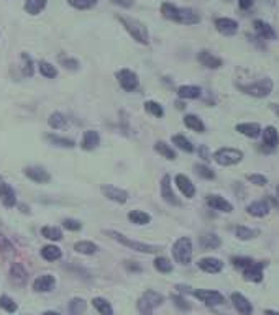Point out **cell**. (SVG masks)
Here are the masks:
<instances>
[{
    "mask_svg": "<svg viewBox=\"0 0 279 315\" xmlns=\"http://www.w3.org/2000/svg\"><path fill=\"white\" fill-rule=\"evenodd\" d=\"M0 200H2V203L7 208L15 207V203H17V194H15V190L7 182H0Z\"/></svg>",
    "mask_w": 279,
    "mask_h": 315,
    "instance_id": "cell-17",
    "label": "cell"
},
{
    "mask_svg": "<svg viewBox=\"0 0 279 315\" xmlns=\"http://www.w3.org/2000/svg\"><path fill=\"white\" fill-rule=\"evenodd\" d=\"M41 237L51 240V242H59V240H63V232H61V228H58V227L48 225V227L41 228Z\"/></svg>",
    "mask_w": 279,
    "mask_h": 315,
    "instance_id": "cell-38",
    "label": "cell"
},
{
    "mask_svg": "<svg viewBox=\"0 0 279 315\" xmlns=\"http://www.w3.org/2000/svg\"><path fill=\"white\" fill-rule=\"evenodd\" d=\"M214 159L220 166H235L241 163L243 153L237 150V148H220V150H217L214 153Z\"/></svg>",
    "mask_w": 279,
    "mask_h": 315,
    "instance_id": "cell-6",
    "label": "cell"
},
{
    "mask_svg": "<svg viewBox=\"0 0 279 315\" xmlns=\"http://www.w3.org/2000/svg\"><path fill=\"white\" fill-rule=\"evenodd\" d=\"M207 205L214 210H219V212H225L230 214L233 210V205L227 199H223L220 195H209L207 197Z\"/></svg>",
    "mask_w": 279,
    "mask_h": 315,
    "instance_id": "cell-21",
    "label": "cell"
},
{
    "mask_svg": "<svg viewBox=\"0 0 279 315\" xmlns=\"http://www.w3.org/2000/svg\"><path fill=\"white\" fill-rule=\"evenodd\" d=\"M101 190H102V194L107 197L109 200H114L117 203H125L128 200V192H127V190H123V189L117 187V186H110V184H107V186H102Z\"/></svg>",
    "mask_w": 279,
    "mask_h": 315,
    "instance_id": "cell-10",
    "label": "cell"
},
{
    "mask_svg": "<svg viewBox=\"0 0 279 315\" xmlns=\"http://www.w3.org/2000/svg\"><path fill=\"white\" fill-rule=\"evenodd\" d=\"M63 227L66 228V230H71V232H77V230H80V222H77V220H74V219H66L64 222H63Z\"/></svg>",
    "mask_w": 279,
    "mask_h": 315,
    "instance_id": "cell-52",
    "label": "cell"
},
{
    "mask_svg": "<svg viewBox=\"0 0 279 315\" xmlns=\"http://www.w3.org/2000/svg\"><path fill=\"white\" fill-rule=\"evenodd\" d=\"M74 250L80 253V255H94V253H97L99 246L92 242H77L74 245Z\"/></svg>",
    "mask_w": 279,
    "mask_h": 315,
    "instance_id": "cell-42",
    "label": "cell"
},
{
    "mask_svg": "<svg viewBox=\"0 0 279 315\" xmlns=\"http://www.w3.org/2000/svg\"><path fill=\"white\" fill-rule=\"evenodd\" d=\"M253 27H255L256 33L264 40H276V32L274 28L271 27L269 23H266L264 20H255L253 22Z\"/></svg>",
    "mask_w": 279,
    "mask_h": 315,
    "instance_id": "cell-24",
    "label": "cell"
},
{
    "mask_svg": "<svg viewBox=\"0 0 279 315\" xmlns=\"http://www.w3.org/2000/svg\"><path fill=\"white\" fill-rule=\"evenodd\" d=\"M263 141H264V145L269 148V150H276L277 145H279V133H277V130L274 127H266L263 130Z\"/></svg>",
    "mask_w": 279,
    "mask_h": 315,
    "instance_id": "cell-26",
    "label": "cell"
},
{
    "mask_svg": "<svg viewBox=\"0 0 279 315\" xmlns=\"http://www.w3.org/2000/svg\"><path fill=\"white\" fill-rule=\"evenodd\" d=\"M46 7V0H27L25 2V12L30 15H38Z\"/></svg>",
    "mask_w": 279,
    "mask_h": 315,
    "instance_id": "cell-37",
    "label": "cell"
},
{
    "mask_svg": "<svg viewBox=\"0 0 279 315\" xmlns=\"http://www.w3.org/2000/svg\"><path fill=\"white\" fill-rule=\"evenodd\" d=\"M43 315H59L58 312H53V310H48V312H45Z\"/></svg>",
    "mask_w": 279,
    "mask_h": 315,
    "instance_id": "cell-59",
    "label": "cell"
},
{
    "mask_svg": "<svg viewBox=\"0 0 279 315\" xmlns=\"http://www.w3.org/2000/svg\"><path fill=\"white\" fill-rule=\"evenodd\" d=\"M174 182H176V186L177 189L181 190V194L185 197V199H192V197L196 195V186L192 184V181L188 177V176H184V174H177L174 177Z\"/></svg>",
    "mask_w": 279,
    "mask_h": 315,
    "instance_id": "cell-14",
    "label": "cell"
},
{
    "mask_svg": "<svg viewBox=\"0 0 279 315\" xmlns=\"http://www.w3.org/2000/svg\"><path fill=\"white\" fill-rule=\"evenodd\" d=\"M48 123H49V127L54 128V130H61V128H64L66 127V117L61 114V112H54L49 115V119H48Z\"/></svg>",
    "mask_w": 279,
    "mask_h": 315,
    "instance_id": "cell-43",
    "label": "cell"
},
{
    "mask_svg": "<svg viewBox=\"0 0 279 315\" xmlns=\"http://www.w3.org/2000/svg\"><path fill=\"white\" fill-rule=\"evenodd\" d=\"M38 69L41 72V76H45L48 79H53L58 76V71H56V67L53 64L46 63V61H41V63L38 64Z\"/></svg>",
    "mask_w": 279,
    "mask_h": 315,
    "instance_id": "cell-46",
    "label": "cell"
},
{
    "mask_svg": "<svg viewBox=\"0 0 279 315\" xmlns=\"http://www.w3.org/2000/svg\"><path fill=\"white\" fill-rule=\"evenodd\" d=\"M41 256L46 259V261H58L63 256V253H61V248L54 245H46L41 248Z\"/></svg>",
    "mask_w": 279,
    "mask_h": 315,
    "instance_id": "cell-31",
    "label": "cell"
},
{
    "mask_svg": "<svg viewBox=\"0 0 279 315\" xmlns=\"http://www.w3.org/2000/svg\"><path fill=\"white\" fill-rule=\"evenodd\" d=\"M191 294L194 295L196 299H199L201 302H204L206 305L209 307H214V305H220L225 302V297L217 292V291H207V289H194V291H191Z\"/></svg>",
    "mask_w": 279,
    "mask_h": 315,
    "instance_id": "cell-7",
    "label": "cell"
},
{
    "mask_svg": "<svg viewBox=\"0 0 279 315\" xmlns=\"http://www.w3.org/2000/svg\"><path fill=\"white\" fill-rule=\"evenodd\" d=\"M184 125L188 127L189 130H192V132H197V133L206 132V125H204V122L197 115H185L184 117Z\"/></svg>",
    "mask_w": 279,
    "mask_h": 315,
    "instance_id": "cell-27",
    "label": "cell"
},
{
    "mask_svg": "<svg viewBox=\"0 0 279 315\" xmlns=\"http://www.w3.org/2000/svg\"><path fill=\"white\" fill-rule=\"evenodd\" d=\"M230 299H232L233 307L237 308V310H238L241 315H251V312H253V305H251V302L248 300L243 294L233 292V294L230 295Z\"/></svg>",
    "mask_w": 279,
    "mask_h": 315,
    "instance_id": "cell-16",
    "label": "cell"
},
{
    "mask_svg": "<svg viewBox=\"0 0 279 315\" xmlns=\"http://www.w3.org/2000/svg\"><path fill=\"white\" fill-rule=\"evenodd\" d=\"M71 7L77 9V10H87L92 9L97 4V0H67Z\"/></svg>",
    "mask_w": 279,
    "mask_h": 315,
    "instance_id": "cell-47",
    "label": "cell"
},
{
    "mask_svg": "<svg viewBox=\"0 0 279 315\" xmlns=\"http://www.w3.org/2000/svg\"><path fill=\"white\" fill-rule=\"evenodd\" d=\"M154 151H158L161 156L166 158V159H169V161H174V159H176L174 150H172V148L167 143H164V141H156V143H154Z\"/></svg>",
    "mask_w": 279,
    "mask_h": 315,
    "instance_id": "cell-34",
    "label": "cell"
},
{
    "mask_svg": "<svg viewBox=\"0 0 279 315\" xmlns=\"http://www.w3.org/2000/svg\"><path fill=\"white\" fill-rule=\"evenodd\" d=\"M101 145V135L96 130H87V132L84 133L82 137V141H80V148L85 151H92L96 150V148Z\"/></svg>",
    "mask_w": 279,
    "mask_h": 315,
    "instance_id": "cell-20",
    "label": "cell"
},
{
    "mask_svg": "<svg viewBox=\"0 0 279 315\" xmlns=\"http://www.w3.org/2000/svg\"><path fill=\"white\" fill-rule=\"evenodd\" d=\"M10 279L15 286H25V284H27L28 273H27V269H25L23 264H20V263L12 264L10 266Z\"/></svg>",
    "mask_w": 279,
    "mask_h": 315,
    "instance_id": "cell-18",
    "label": "cell"
},
{
    "mask_svg": "<svg viewBox=\"0 0 279 315\" xmlns=\"http://www.w3.org/2000/svg\"><path fill=\"white\" fill-rule=\"evenodd\" d=\"M197 266H199V268L204 271V273H209V274H219L220 271L223 269V263H222V259H219V258L209 256V258H202V259H199Z\"/></svg>",
    "mask_w": 279,
    "mask_h": 315,
    "instance_id": "cell-13",
    "label": "cell"
},
{
    "mask_svg": "<svg viewBox=\"0 0 279 315\" xmlns=\"http://www.w3.org/2000/svg\"><path fill=\"white\" fill-rule=\"evenodd\" d=\"M46 140H48L51 145L59 146V148H69V150H71V148L76 146V143H74L72 140L64 138V137H59V135H53V133H49L48 137H46Z\"/></svg>",
    "mask_w": 279,
    "mask_h": 315,
    "instance_id": "cell-36",
    "label": "cell"
},
{
    "mask_svg": "<svg viewBox=\"0 0 279 315\" xmlns=\"http://www.w3.org/2000/svg\"><path fill=\"white\" fill-rule=\"evenodd\" d=\"M153 266H154V269L159 271V273H163V274H169L172 271V263L164 256H158L156 259H154Z\"/></svg>",
    "mask_w": 279,
    "mask_h": 315,
    "instance_id": "cell-40",
    "label": "cell"
},
{
    "mask_svg": "<svg viewBox=\"0 0 279 315\" xmlns=\"http://www.w3.org/2000/svg\"><path fill=\"white\" fill-rule=\"evenodd\" d=\"M248 181L251 184H255V186H266L268 184V179H266L263 174H251L248 176Z\"/></svg>",
    "mask_w": 279,
    "mask_h": 315,
    "instance_id": "cell-54",
    "label": "cell"
},
{
    "mask_svg": "<svg viewBox=\"0 0 279 315\" xmlns=\"http://www.w3.org/2000/svg\"><path fill=\"white\" fill-rule=\"evenodd\" d=\"M238 5L241 10H248L253 5V0H238Z\"/></svg>",
    "mask_w": 279,
    "mask_h": 315,
    "instance_id": "cell-57",
    "label": "cell"
},
{
    "mask_svg": "<svg viewBox=\"0 0 279 315\" xmlns=\"http://www.w3.org/2000/svg\"><path fill=\"white\" fill-rule=\"evenodd\" d=\"M237 132L248 138H258L261 135V127L259 123H238Z\"/></svg>",
    "mask_w": 279,
    "mask_h": 315,
    "instance_id": "cell-25",
    "label": "cell"
},
{
    "mask_svg": "<svg viewBox=\"0 0 279 315\" xmlns=\"http://www.w3.org/2000/svg\"><path fill=\"white\" fill-rule=\"evenodd\" d=\"M264 315H279V312H276V310H266Z\"/></svg>",
    "mask_w": 279,
    "mask_h": 315,
    "instance_id": "cell-58",
    "label": "cell"
},
{
    "mask_svg": "<svg viewBox=\"0 0 279 315\" xmlns=\"http://www.w3.org/2000/svg\"><path fill=\"white\" fill-rule=\"evenodd\" d=\"M92 305L97 308V312L101 315H114V308H112L110 302L104 297H94L92 299Z\"/></svg>",
    "mask_w": 279,
    "mask_h": 315,
    "instance_id": "cell-33",
    "label": "cell"
},
{
    "mask_svg": "<svg viewBox=\"0 0 279 315\" xmlns=\"http://www.w3.org/2000/svg\"><path fill=\"white\" fill-rule=\"evenodd\" d=\"M161 14L164 18L182 25H196L201 22V17L196 10L192 9H179L176 5H172L169 2H164L161 5Z\"/></svg>",
    "mask_w": 279,
    "mask_h": 315,
    "instance_id": "cell-1",
    "label": "cell"
},
{
    "mask_svg": "<svg viewBox=\"0 0 279 315\" xmlns=\"http://www.w3.org/2000/svg\"><path fill=\"white\" fill-rule=\"evenodd\" d=\"M277 197H279V187H277Z\"/></svg>",
    "mask_w": 279,
    "mask_h": 315,
    "instance_id": "cell-60",
    "label": "cell"
},
{
    "mask_svg": "<svg viewBox=\"0 0 279 315\" xmlns=\"http://www.w3.org/2000/svg\"><path fill=\"white\" fill-rule=\"evenodd\" d=\"M272 87H274V84H272V81L268 77H263V79H259V81H255L251 84L238 85V89L241 92H245V94L251 95V97H258V98L268 97L272 92Z\"/></svg>",
    "mask_w": 279,
    "mask_h": 315,
    "instance_id": "cell-3",
    "label": "cell"
},
{
    "mask_svg": "<svg viewBox=\"0 0 279 315\" xmlns=\"http://www.w3.org/2000/svg\"><path fill=\"white\" fill-rule=\"evenodd\" d=\"M119 20L122 22V25L125 27V30L130 33V36L135 40L141 43V45H148V41H150V35H148V30L143 23L140 20H136V18H130V17H117Z\"/></svg>",
    "mask_w": 279,
    "mask_h": 315,
    "instance_id": "cell-2",
    "label": "cell"
},
{
    "mask_svg": "<svg viewBox=\"0 0 279 315\" xmlns=\"http://www.w3.org/2000/svg\"><path fill=\"white\" fill-rule=\"evenodd\" d=\"M25 176L36 184H48L49 179H51L49 172L46 169L40 168V166H30V168H25Z\"/></svg>",
    "mask_w": 279,
    "mask_h": 315,
    "instance_id": "cell-12",
    "label": "cell"
},
{
    "mask_svg": "<svg viewBox=\"0 0 279 315\" xmlns=\"http://www.w3.org/2000/svg\"><path fill=\"white\" fill-rule=\"evenodd\" d=\"M201 245L206 250H215L222 245V240L215 233H204L201 237Z\"/></svg>",
    "mask_w": 279,
    "mask_h": 315,
    "instance_id": "cell-29",
    "label": "cell"
},
{
    "mask_svg": "<svg viewBox=\"0 0 279 315\" xmlns=\"http://www.w3.org/2000/svg\"><path fill=\"white\" fill-rule=\"evenodd\" d=\"M141 297H143L153 308H156V307H159V305H163V302H164V297H163V295H161L159 292H156V291H153V289H148V291H146L143 295H141Z\"/></svg>",
    "mask_w": 279,
    "mask_h": 315,
    "instance_id": "cell-35",
    "label": "cell"
},
{
    "mask_svg": "<svg viewBox=\"0 0 279 315\" xmlns=\"http://www.w3.org/2000/svg\"><path fill=\"white\" fill-rule=\"evenodd\" d=\"M112 2L120 5V7H125V9H130L133 5V0H112Z\"/></svg>",
    "mask_w": 279,
    "mask_h": 315,
    "instance_id": "cell-56",
    "label": "cell"
},
{
    "mask_svg": "<svg viewBox=\"0 0 279 315\" xmlns=\"http://www.w3.org/2000/svg\"><path fill=\"white\" fill-rule=\"evenodd\" d=\"M105 235H109L110 238H114L115 242H119L122 245L128 246V248H132L135 251H140V253H156L158 248L153 245H146V243H140V242H135V240H130L125 235H122L115 230H105Z\"/></svg>",
    "mask_w": 279,
    "mask_h": 315,
    "instance_id": "cell-5",
    "label": "cell"
},
{
    "mask_svg": "<svg viewBox=\"0 0 279 315\" xmlns=\"http://www.w3.org/2000/svg\"><path fill=\"white\" fill-rule=\"evenodd\" d=\"M196 172L201 177H204V179H214L215 177V172L210 169L209 166H206V164H197L196 166Z\"/></svg>",
    "mask_w": 279,
    "mask_h": 315,
    "instance_id": "cell-49",
    "label": "cell"
},
{
    "mask_svg": "<svg viewBox=\"0 0 279 315\" xmlns=\"http://www.w3.org/2000/svg\"><path fill=\"white\" fill-rule=\"evenodd\" d=\"M128 220L135 225H148L151 222V215L143 210H132L128 212Z\"/></svg>",
    "mask_w": 279,
    "mask_h": 315,
    "instance_id": "cell-28",
    "label": "cell"
},
{
    "mask_svg": "<svg viewBox=\"0 0 279 315\" xmlns=\"http://www.w3.org/2000/svg\"><path fill=\"white\" fill-rule=\"evenodd\" d=\"M197 59H199V63L202 66L209 67V69H219V67H222V64H223L222 59L219 56H215V54H212L210 51H201Z\"/></svg>",
    "mask_w": 279,
    "mask_h": 315,
    "instance_id": "cell-23",
    "label": "cell"
},
{
    "mask_svg": "<svg viewBox=\"0 0 279 315\" xmlns=\"http://www.w3.org/2000/svg\"><path fill=\"white\" fill-rule=\"evenodd\" d=\"M117 79H119V82H120V87L125 92H133L138 89V85H140L138 76L130 69H120L117 72Z\"/></svg>",
    "mask_w": 279,
    "mask_h": 315,
    "instance_id": "cell-8",
    "label": "cell"
},
{
    "mask_svg": "<svg viewBox=\"0 0 279 315\" xmlns=\"http://www.w3.org/2000/svg\"><path fill=\"white\" fill-rule=\"evenodd\" d=\"M85 310H87V304H85V300L80 297H74L69 302V305H67V312H69V315H84Z\"/></svg>",
    "mask_w": 279,
    "mask_h": 315,
    "instance_id": "cell-30",
    "label": "cell"
},
{
    "mask_svg": "<svg viewBox=\"0 0 279 315\" xmlns=\"http://www.w3.org/2000/svg\"><path fill=\"white\" fill-rule=\"evenodd\" d=\"M246 212L248 215H251V217L261 219L269 214V205H268V202H264V200H255L246 207Z\"/></svg>",
    "mask_w": 279,
    "mask_h": 315,
    "instance_id": "cell-22",
    "label": "cell"
},
{
    "mask_svg": "<svg viewBox=\"0 0 279 315\" xmlns=\"http://www.w3.org/2000/svg\"><path fill=\"white\" fill-rule=\"evenodd\" d=\"M161 197H163V200L171 203V205H181V202L176 197L174 190H172V186H171V177L169 176H163L161 179Z\"/></svg>",
    "mask_w": 279,
    "mask_h": 315,
    "instance_id": "cell-11",
    "label": "cell"
},
{
    "mask_svg": "<svg viewBox=\"0 0 279 315\" xmlns=\"http://www.w3.org/2000/svg\"><path fill=\"white\" fill-rule=\"evenodd\" d=\"M202 94L201 87H197V85H181V87L177 89V95L181 98H199Z\"/></svg>",
    "mask_w": 279,
    "mask_h": 315,
    "instance_id": "cell-32",
    "label": "cell"
},
{
    "mask_svg": "<svg viewBox=\"0 0 279 315\" xmlns=\"http://www.w3.org/2000/svg\"><path fill=\"white\" fill-rule=\"evenodd\" d=\"M172 145H176L179 150H182L185 153L194 151V145H192L191 141L184 137V135H174V137H172Z\"/></svg>",
    "mask_w": 279,
    "mask_h": 315,
    "instance_id": "cell-41",
    "label": "cell"
},
{
    "mask_svg": "<svg viewBox=\"0 0 279 315\" xmlns=\"http://www.w3.org/2000/svg\"><path fill=\"white\" fill-rule=\"evenodd\" d=\"M0 308H4V310L9 313H15L18 310V305L14 299L9 297V295H0Z\"/></svg>",
    "mask_w": 279,
    "mask_h": 315,
    "instance_id": "cell-45",
    "label": "cell"
},
{
    "mask_svg": "<svg viewBox=\"0 0 279 315\" xmlns=\"http://www.w3.org/2000/svg\"><path fill=\"white\" fill-rule=\"evenodd\" d=\"M171 299L176 304V307H179L181 310H189V308H191V305L188 304V300H185L184 297H181V295H176L174 294V295H171Z\"/></svg>",
    "mask_w": 279,
    "mask_h": 315,
    "instance_id": "cell-53",
    "label": "cell"
},
{
    "mask_svg": "<svg viewBox=\"0 0 279 315\" xmlns=\"http://www.w3.org/2000/svg\"><path fill=\"white\" fill-rule=\"evenodd\" d=\"M215 28L217 32L225 35V36H232L238 32V22L232 20V18H217L215 20Z\"/></svg>",
    "mask_w": 279,
    "mask_h": 315,
    "instance_id": "cell-15",
    "label": "cell"
},
{
    "mask_svg": "<svg viewBox=\"0 0 279 315\" xmlns=\"http://www.w3.org/2000/svg\"><path fill=\"white\" fill-rule=\"evenodd\" d=\"M61 61V64H63L66 69H71V71H77L79 69V63L76 59H72V58H66V56H61L59 58Z\"/></svg>",
    "mask_w": 279,
    "mask_h": 315,
    "instance_id": "cell-51",
    "label": "cell"
},
{
    "mask_svg": "<svg viewBox=\"0 0 279 315\" xmlns=\"http://www.w3.org/2000/svg\"><path fill=\"white\" fill-rule=\"evenodd\" d=\"M145 110H146L148 114H151L153 117H156V119H161V117L164 115L163 105L158 103V102H154V100H148V102H145Z\"/></svg>",
    "mask_w": 279,
    "mask_h": 315,
    "instance_id": "cell-44",
    "label": "cell"
},
{
    "mask_svg": "<svg viewBox=\"0 0 279 315\" xmlns=\"http://www.w3.org/2000/svg\"><path fill=\"white\" fill-rule=\"evenodd\" d=\"M22 61H23V74L25 76H28V77H32L33 76V61L32 58L28 56L27 53H23L22 54Z\"/></svg>",
    "mask_w": 279,
    "mask_h": 315,
    "instance_id": "cell-48",
    "label": "cell"
},
{
    "mask_svg": "<svg viewBox=\"0 0 279 315\" xmlns=\"http://www.w3.org/2000/svg\"><path fill=\"white\" fill-rule=\"evenodd\" d=\"M263 269H264V264L263 263H256V261H251L246 264V266L241 269V274L246 281H251V282H261L263 281Z\"/></svg>",
    "mask_w": 279,
    "mask_h": 315,
    "instance_id": "cell-9",
    "label": "cell"
},
{
    "mask_svg": "<svg viewBox=\"0 0 279 315\" xmlns=\"http://www.w3.org/2000/svg\"><path fill=\"white\" fill-rule=\"evenodd\" d=\"M172 256L179 264H189L192 259V242L188 237H181L172 245Z\"/></svg>",
    "mask_w": 279,
    "mask_h": 315,
    "instance_id": "cell-4",
    "label": "cell"
},
{
    "mask_svg": "<svg viewBox=\"0 0 279 315\" xmlns=\"http://www.w3.org/2000/svg\"><path fill=\"white\" fill-rule=\"evenodd\" d=\"M235 235H237L238 240H253L255 237H258V230L250 228V227H245V225H240V227L235 228Z\"/></svg>",
    "mask_w": 279,
    "mask_h": 315,
    "instance_id": "cell-39",
    "label": "cell"
},
{
    "mask_svg": "<svg viewBox=\"0 0 279 315\" xmlns=\"http://www.w3.org/2000/svg\"><path fill=\"white\" fill-rule=\"evenodd\" d=\"M136 307H138L140 315H153V307L148 304V302L143 297L138 299V304H136Z\"/></svg>",
    "mask_w": 279,
    "mask_h": 315,
    "instance_id": "cell-50",
    "label": "cell"
},
{
    "mask_svg": "<svg viewBox=\"0 0 279 315\" xmlns=\"http://www.w3.org/2000/svg\"><path fill=\"white\" fill-rule=\"evenodd\" d=\"M0 251L2 253H12L14 251V246H12V243L4 237L2 233H0Z\"/></svg>",
    "mask_w": 279,
    "mask_h": 315,
    "instance_id": "cell-55",
    "label": "cell"
},
{
    "mask_svg": "<svg viewBox=\"0 0 279 315\" xmlns=\"http://www.w3.org/2000/svg\"><path fill=\"white\" fill-rule=\"evenodd\" d=\"M277 117H279V110H277Z\"/></svg>",
    "mask_w": 279,
    "mask_h": 315,
    "instance_id": "cell-61",
    "label": "cell"
},
{
    "mask_svg": "<svg viewBox=\"0 0 279 315\" xmlns=\"http://www.w3.org/2000/svg\"><path fill=\"white\" fill-rule=\"evenodd\" d=\"M54 284H56L54 276H51V274H43V276H38L35 279V282H33V291L35 292H49L54 287Z\"/></svg>",
    "mask_w": 279,
    "mask_h": 315,
    "instance_id": "cell-19",
    "label": "cell"
}]
</instances>
